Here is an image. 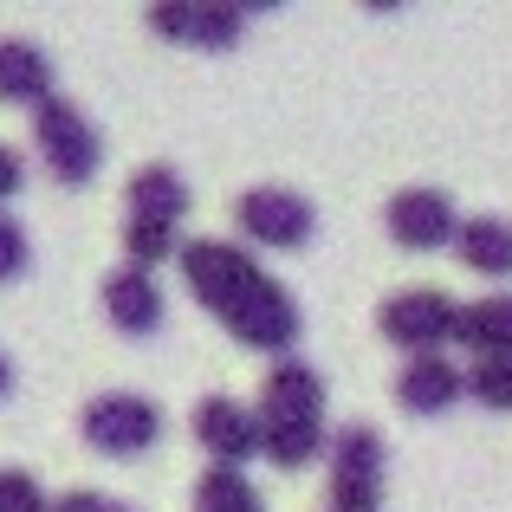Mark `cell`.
Wrapping results in <instances>:
<instances>
[{
  "instance_id": "cell-2",
  "label": "cell",
  "mask_w": 512,
  "mask_h": 512,
  "mask_svg": "<svg viewBox=\"0 0 512 512\" xmlns=\"http://www.w3.org/2000/svg\"><path fill=\"white\" fill-rule=\"evenodd\" d=\"M260 454L279 474H299L325 454V376L299 357H279L260 389Z\"/></svg>"
},
{
  "instance_id": "cell-1",
  "label": "cell",
  "mask_w": 512,
  "mask_h": 512,
  "mask_svg": "<svg viewBox=\"0 0 512 512\" xmlns=\"http://www.w3.org/2000/svg\"><path fill=\"white\" fill-rule=\"evenodd\" d=\"M175 266H182L195 305H208L240 344L273 350V357H286L299 344V299L240 240H182Z\"/></svg>"
},
{
  "instance_id": "cell-23",
  "label": "cell",
  "mask_w": 512,
  "mask_h": 512,
  "mask_svg": "<svg viewBox=\"0 0 512 512\" xmlns=\"http://www.w3.org/2000/svg\"><path fill=\"white\" fill-rule=\"evenodd\" d=\"M20 182H26V156L13 150V143H0V201L20 195Z\"/></svg>"
},
{
  "instance_id": "cell-20",
  "label": "cell",
  "mask_w": 512,
  "mask_h": 512,
  "mask_svg": "<svg viewBox=\"0 0 512 512\" xmlns=\"http://www.w3.org/2000/svg\"><path fill=\"white\" fill-rule=\"evenodd\" d=\"M0 512H46V487L26 467H0Z\"/></svg>"
},
{
  "instance_id": "cell-12",
  "label": "cell",
  "mask_w": 512,
  "mask_h": 512,
  "mask_svg": "<svg viewBox=\"0 0 512 512\" xmlns=\"http://www.w3.org/2000/svg\"><path fill=\"white\" fill-rule=\"evenodd\" d=\"M104 312H111V325L124 331V338L163 331V286H156V273H137V266L104 273Z\"/></svg>"
},
{
  "instance_id": "cell-9",
  "label": "cell",
  "mask_w": 512,
  "mask_h": 512,
  "mask_svg": "<svg viewBox=\"0 0 512 512\" xmlns=\"http://www.w3.org/2000/svg\"><path fill=\"white\" fill-rule=\"evenodd\" d=\"M383 227L396 247L409 253H435V247H454V227H461V214H454V201L441 195V188H396L383 208Z\"/></svg>"
},
{
  "instance_id": "cell-17",
  "label": "cell",
  "mask_w": 512,
  "mask_h": 512,
  "mask_svg": "<svg viewBox=\"0 0 512 512\" xmlns=\"http://www.w3.org/2000/svg\"><path fill=\"white\" fill-rule=\"evenodd\" d=\"M195 512H260V493H253V480L240 467H201Z\"/></svg>"
},
{
  "instance_id": "cell-21",
  "label": "cell",
  "mask_w": 512,
  "mask_h": 512,
  "mask_svg": "<svg viewBox=\"0 0 512 512\" xmlns=\"http://www.w3.org/2000/svg\"><path fill=\"white\" fill-rule=\"evenodd\" d=\"M26 260H33V247H26V227L0 214V279H20Z\"/></svg>"
},
{
  "instance_id": "cell-15",
  "label": "cell",
  "mask_w": 512,
  "mask_h": 512,
  "mask_svg": "<svg viewBox=\"0 0 512 512\" xmlns=\"http://www.w3.org/2000/svg\"><path fill=\"white\" fill-rule=\"evenodd\" d=\"M52 98V59L33 39H0V104H46Z\"/></svg>"
},
{
  "instance_id": "cell-5",
  "label": "cell",
  "mask_w": 512,
  "mask_h": 512,
  "mask_svg": "<svg viewBox=\"0 0 512 512\" xmlns=\"http://www.w3.org/2000/svg\"><path fill=\"white\" fill-rule=\"evenodd\" d=\"M331 448V512H376L383 506V435L370 422H350L325 435Z\"/></svg>"
},
{
  "instance_id": "cell-24",
  "label": "cell",
  "mask_w": 512,
  "mask_h": 512,
  "mask_svg": "<svg viewBox=\"0 0 512 512\" xmlns=\"http://www.w3.org/2000/svg\"><path fill=\"white\" fill-rule=\"evenodd\" d=\"M7 389H13V363L0 357V402H7Z\"/></svg>"
},
{
  "instance_id": "cell-11",
  "label": "cell",
  "mask_w": 512,
  "mask_h": 512,
  "mask_svg": "<svg viewBox=\"0 0 512 512\" xmlns=\"http://www.w3.org/2000/svg\"><path fill=\"white\" fill-rule=\"evenodd\" d=\"M461 363H448L441 350H422V357H409L396 370V402L409 415H448L454 402H461Z\"/></svg>"
},
{
  "instance_id": "cell-10",
  "label": "cell",
  "mask_w": 512,
  "mask_h": 512,
  "mask_svg": "<svg viewBox=\"0 0 512 512\" xmlns=\"http://www.w3.org/2000/svg\"><path fill=\"white\" fill-rule=\"evenodd\" d=\"M188 428H195V441L214 454V467H247L253 454H260V415L234 396H201L195 415H188Z\"/></svg>"
},
{
  "instance_id": "cell-3",
  "label": "cell",
  "mask_w": 512,
  "mask_h": 512,
  "mask_svg": "<svg viewBox=\"0 0 512 512\" xmlns=\"http://www.w3.org/2000/svg\"><path fill=\"white\" fill-rule=\"evenodd\" d=\"M33 150H39V163H46L52 182L85 188L91 175H98L104 143H98V124H91L72 98H59V91H52L46 104H33Z\"/></svg>"
},
{
  "instance_id": "cell-16",
  "label": "cell",
  "mask_w": 512,
  "mask_h": 512,
  "mask_svg": "<svg viewBox=\"0 0 512 512\" xmlns=\"http://www.w3.org/2000/svg\"><path fill=\"white\" fill-rule=\"evenodd\" d=\"M454 344H467L474 357H512V292H487V299L461 305Z\"/></svg>"
},
{
  "instance_id": "cell-14",
  "label": "cell",
  "mask_w": 512,
  "mask_h": 512,
  "mask_svg": "<svg viewBox=\"0 0 512 512\" xmlns=\"http://www.w3.org/2000/svg\"><path fill=\"white\" fill-rule=\"evenodd\" d=\"M124 201H130V221L182 227V214H188V182H182V175H175L169 163H143L137 175H130Z\"/></svg>"
},
{
  "instance_id": "cell-4",
  "label": "cell",
  "mask_w": 512,
  "mask_h": 512,
  "mask_svg": "<svg viewBox=\"0 0 512 512\" xmlns=\"http://www.w3.org/2000/svg\"><path fill=\"white\" fill-rule=\"evenodd\" d=\"M78 428H85V441L98 454H111V461H137V454H150L156 441H163V409H156L150 396H130V389H104V396L85 402Z\"/></svg>"
},
{
  "instance_id": "cell-8",
  "label": "cell",
  "mask_w": 512,
  "mask_h": 512,
  "mask_svg": "<svg viewBox=\"0 0 512 512\" xmlns=\"http://www.w3.org/2000/svg\"><path fill=\"white\" fill-rule=\"evenodd\" d=\"M234 227L266 253H292L318 234V208L305 195H292V188H247L234 201Z\"/></svg>"
},
{
  "instance_id": "cell-18",
  "label": "cell",
  "mask_w": 512,
  "mask_h": 512,
  "mask_svg": "<svg viewBox=\"0 0 512 512\" xmlns=\"http://www.w3.org/2000/svg\"><path fill=\"white\" fill-rule=\"evenodd\" d=\"M182 253V240H175V227L163 221H124V266H137V273H156L163 260Z\"/></svg>"
},
{
  "instance_id": "cell-22",
  "label": "cell",
  "mask_w": 512,
  "mask_h": 512,
  "mask_svg": "<svg viewBox=\"0 0 512 512\" xmlns=\"http://www.w3.org/2000/svg\"><path fill=\"white\" fill-rule=\"evenodd\" d=\"M46 512H137V506H117V500H104V493H65V500H52Z\"/></svg>"
},
{
  "instance_id": "cell-13",
  "label": "cell",
  "mask_w": 512,
  "mask_h": 512,
  "mask_svg": "<svg viewBox=\"0 0 512 512\" xmlns=\"http://www.w3.org/2000/svg\"><path fill=\"white\" fill-rule=\"evenodd\" d=\"M454 253H461V266L480 273V279H512V221H500V214L461 221L454 227Z\"/></svg>"
},
{
  "instance_id": "cell-19",
  "label": "cell",
  "mask_w": 512,
  "mask_h": 512,
  "mask_svg": "<svg viewBox=\"0 0 512 512\" xmlns=\"http://www.w3.org/2000/svg\"><path fill=\"white\" fill-rule=\"evenodd\" d=\"M461 389L480 409H512V357H474L461 370Z\"/></svg>"
},
{
  "instance_id": "cell-7",
  "label": "cell",
  "mask_w": 512,
  "mask_h": 512,
  "mask_svg": "<svg viewBox=\"0 0 512 512\" xmlns=\"http://www.w3.org/2000/svg\"><path fill=\"white\" fill-rule=\"evenodd\" d=\"M454 318H461V305H454L448 292H435V286L389 292V299L376 305V331H383L396 350H409V357L454 344Z\"/></svg>"
},
{
  "instance_id": "cell-6",
  "label": "cell",
  "mask_w": 512,
  "mask_h": 512,
  "mask_svg": "<svg viewBox=\"0 0 512 512\" xmlns=\"http://www.w3.org/2000/svg\"><path fill=\"white\" fill-rule=\"evenodd\" d=\"M143 20H150L156 39L201 46V52H227V46H240L253 7H240V0H156V7H143Z\"/></svg>"
}]
</instances>
